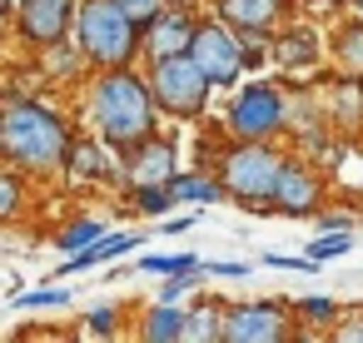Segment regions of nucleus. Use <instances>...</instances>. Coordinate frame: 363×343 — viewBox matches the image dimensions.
<instances>
[{
	"label": "nucleus",
	"mask_w": 363,
	"mask_h": 343,
	"mask_svg": "<svg viewBox=\"0 0 363 343\" xmlns=\"http://www.w3.org/2000/svg\"><path fill=\"white\" fill-rule=\"evenodd\" d=\"M323 60V35L303 21H289L274 30V65L284 75H308L313 65Z\"/></svg>",
	"instance_id": "15"
},
{
	"label": "nucleus",
	"mask_w": 363,
	"mask_h": 343,
	"mask_svg": "<svg viewBox=\"0 0 363 343\" xmlns=\"http://www.w3.org/2000/svg\"><path fill=\"white\" fill-rule=\"evenodd\" d=\"M328 55H333V65H338V70L363 75V16L343 21V26L328 35Z\"/></svg>",
	"instance_id": "21"
},
{
	"label": "nucleus",
	"mask_w": 363,
	"mask_h": 343,
	"mask_svg": "<svg viewBox=\"0 0 363 343\" xmlns=\"http://www.w3.org/2000/svg\"><path fill=\"white\" fill-rule=\"evenodd\" d=\"M269 204H274V214H284V219H318V209H323V174L313 169L308 154L289 150V164H284V174H279Z\"/></svg>",
	"instance_id": "10"
},
{
	"label": "nucleus",
	"mask_w": 363,
	"mask_h": 343,
	"mask_svg": "<svg viewBox=\"0 0 363 343\" xmlns=\"http://www.w3.org/2000/svg\"><path fill=\"white\" fill-rule=\"evenodd\" d=\"M294 313H298V323H308V328H318V333H328V328L343 318L338 298H328V293H303V298H294Z\"/></svg>",
	"instance_id": "24"
},
{
	"label": "nucleus",
	"mask_w": 363,
	"mask_h": 343,
	"mask_svg": "<svg viewBox=\"0 0 363 343\" xmlns=\"http://www.w3.org/2000/svg\"><path fill=\"white\" fill-rule=\"evenodd\" d=\"M179 169H184V164H179V150H174L169 135H150L145 145H135V150L120 154L125 189H135V184H174Z\"/></svg>",
	"instance_id": "11"
},
{
	"label": "nucleus",
	"mask_w": 363,
	"mask_h": 343,
	"mask_svg": "<svg viewBox=\"0 0 363 343\" xmlns=\"http://www.w3.org/2000/svg\"><path fill=\"white\" fill-rule=\"evenodd\" d=\"M224 135L229 140H279L294 135V90L274 80H244L229 90L224 105Z\"/></svg>",
	"instance_id": "5"
},
{
	"label": "nucleus",
	"mask_w": 363,
	"mask_h": 343,
	"mask_svg": "<svg viewBox=\"0 0 363 343\" xmlns=\"http://www.w3.org/2000/svg\"><path fill=\"white\" fill-rule=\"evenodd\" d=\"M174 194H179V204H189V209H204V204H224V199H229V189H224V179H219L214 164L179 169V174H174Z\"/></svg>",
	"instance_id": "18"
},
{
	"label": "nucleus",
	"mask_w": 363,
	"mask_h": 343,
	"mask_svg": "<svg viewBox=\"0 0 363 343\" xmlns=\"http://www.w3.org/2000/svg\"><path fill=\"white\" fill-rule=\"evenodd\" d=\"M229 189V199L249 214H274V184L289 164V150H279V140H229L214 159H209Z\"/></svg>",
	"instance_id": "3"
},
{
	"label": "nucleus",
	"mask_w": 363,
	"mask_h": 343,
	"mask_svg": "<svg viewBox=\"0 0 363 343\" xmlns=\"http://www.w3.org/2000/svg\"><path fill=\"white\" fill-rule=\"evenodd\" d=\"M323 115H328V125L348 140V135H358L363 130V75H338L328 90H323Z\"/></svg>",
	"instance_id": "16"
},
{
	"label": "nucleus",
	"mask_w": 363,
	"mask_h": 343,
	"mask_svg": "<svg viewBox=\"0 0 363 343\" xmlns=\"http://www.w3.org/2000/svg\"><path fill=\"white\" fill-rule=\"evenodd\" d=\"M204 274H214V279H249V264L224 259V264H204Z\"/></svg>",
	"instance_id": "35"
},
{
	"label": "nucleus",
	"mask_w": 363,
	"mask_h": 343,
	"mask_svg": "<svg viewBox=\"0 0 363 343\" xmlns=\"http://www.w3.org/2000/svg\"><path fill=\"white\" fill-rule=\"evenodd\" d=\"M209 11L219 16V21H229L234 30H279V26H289L294 21V0H209Z\"/></svg>",
	"instance_id": "14"
},
{
	"label": "nucleus",
	"mask_w": 363,
	"mask_h": 343,
	"mask_svg": "<svg viewBox=\"0 0 363 343\" xmlns=\"http://www.w3.org/2000/svg\"><path fill=\"white\" fill-rule=\"evenodd\" d=\"M11 308H70V288H60V279H45V288L11 293Z\"/></svg>",
	"instance_id": "28"
},
{
	"label": "nucleus",
	"mask_w": 363,
	"mask_h": 343,
	"mask_svg": "<svg viewBox=\"0 0 363 343\" xmlns=\"http://www.w3.org/2000/svg\"><path fill=\"white\" fill-rule=\"evenodd\" d=\"M174 204H179V194H174V184H135L130 189V209L140 214V219H164V214H174Z\"/></svg>",
	"instance_id": "22"
},
{
	"label": "nucleus",
	"mask_w": 363,
	"mask_h": 343,
	"mask_svg": "<svg viewBox=\"0 0 363 343\" xmlns=\"http://www.w3.org/2000/svg\"><path fill=\"white\" fill-rule=\"evenodd\" d=\"M145 244V234H135V229H110L100 244H95V254H100V264H110V259H125V254H135Z\"/></svg>",
	"instance_id": "29"
},
{
	"label": "nucleus",
	"mask_w": 363,
	"mask_h": 343,
	"mask_svg": "<svg viewBox=\"0 0 363 343\" xmlns=\"http://www.w3.org/2000/svg\"><path fill=\"white\" fill-rule=\"evenodd\" d=\"M40 60V75L50 80V85H75L85 70H95L90 65V55H85V45L70 35V40H60V45H50V50H40L35 55Z\"/></svg>",
	"instance_id": "17"
},
{
	"label": "nucleus",
	"mask_w": 363,
	"mask_h": 343,
	"mask_svg": "<svg viewBox=\"0 0 363 343\" xmlns=\"http://www.w3.org/2000/svg\"><path fill=\"white\" fill-rule=\"evenodd\" d=\"M135 269H140V274L169 279V274H194V269H204V259H199V254H140Z\"/></svg>",
	"instance_id": "27"
},
{
	"label": "nucleus",
	"mask_w": 363,
	"mask_h": 343,
	"mask_svg": "<svg viewBox=\"0 0 363 343\" xmlns=\"http://www.w3.org/2000/svg\"><path fill=\"white\" fill-rule=\"evenodd\" d=\"M358 189H363V145H358Z\"/></svg>",
	"instance_id": "38"
},
{
	"label": "nucleus",
	"mask_w": 363,
	"mask_h": 343,
	"mask_svg": "<svg viewBox=\"0 0 363 343\" xmlns=\"http://www.w3.org/2000/svg\"><path fill=\"white\" fill-rule=\"evenodd\" d=\"M65 179L70 184H125L120 174V150H110L100 135H75V150L65 159Z\"/></svg>",
	"instance_id": "13"
},
{
	"label": "nucleus",
	"mask_w": 363,
	"mask_h": 343,
	"mask_svg": "<svg viewBox=\"0 0 363 343\" xmlns=\"http://www.w3.org/2000/svg\"><path fill=\"white\" fill-rule=\"evenodd\" d=\"M189 55L204 65V75H209L219 90H234V85H244V80H249L244 35H239L229 21H219L214 11H209V16H199V30H194V45H189Z\"/></svg>",
	"instance_id": "7"
},
{
	"label": "nucleus",
	"mask_w": 363,
	"mask_h": 343,
	"mask_svg": "<svg viewBox=\"0 0 363 343\" xmlns=\"http://www.w3.org/2000/svg\"><path fill=\"white\" fill-rule=\"evenodd\" d=\"M120 6H125V11H130V16H135L140 26H150V21H155V16H160V11L169 6V0H120Z\"/></svg>",
	"instance_id": "33"
},
{
	"label": "nucleus",
	"mask_w": 363,
	"mask_h": 343,
	"mask_svg": "<svg viewBox=\"0 0 363 343\" xmlns=\"http://www.w3.org/2000/svg\"><path fill=\"white\" fill-rule=\"evenodd\" d=\"M353 244H358V229H318L303 254H308L313 264H328V259H343Z\"/></svg>",
	"instance_id": "26"
},
{
	"label": "nucleus",
	"mask_w": 363,
	"mask_h": 343,
	"mask_svg": "<svg viewBox=\"0 0 363 343\" xmlns=\"http://www.w3.org/2000/svg\"><path fill=\"white\" fill-rule=\"evenodd\" d=\"M194 219H199V214H164V219H160V234H184Z\"/></svg>",
	"instance_id": "36"
},
{
	"label": "nucleus",
	"mask_w": 363,
	"mask_h": 343,
	"mask_svg": "<svg viewBox=\"0 0 363 343\" xmlns=\"http://www.w3.org/2000/svg\"><path fill=\"white\" fill-rule=\"evenodd\" d=\"M75 21H80V0H21L11 11V30L26 50H50L60 40L75 35Z\"/></svg>",
	"instance_id": "8"
},
{
	"label": "nucleus",
	"mask_w": 363,
	"mask_h": 343,
	"mask_svg": "<svg viewBox=\"0 0 363 343\" xmlns=\"http://www.w3.org/2000/svg\"><path fill=\"white\" fill-rule=\"evenodd\" d=\"M75 150V125L60 105H50L45 95H6L0 110V154L6 164L26 169L30 179H55L65 174V159Z\"/></svg>",
	"instance_id": "1"
},
{
	"label": "nucleus",
	"mask_w": 363,
	"mask_h": 343,
	"mask_svg": "<svg viewBox=\"0 0 363 343\" xmlns=\"http://www.w3.org/2000/svg\"><path fill=\"white\" fill-rule=\"evenodd\" d=\"M169 6H189V11H204L209 0H169Z\"/></svg>",
	"instance_id": "37"
},
{
	"label": "nucleus",
	"mask_w": 363,
	"mask_h": 343,
	"mask_svg": "<svg viewBox=\"0 0 363 343\" xmlns=\"http://www.w3.org/2000/svg\"><path fill=\"white\" fill-rule=\"evenodd\" d=\"M184 328H189V308L179 303H150L140 313V338L145 343H184Z\"/></svg>",
	"instance_id": "19"
},
{
	"label": "nucleus",
	"mask_w": 363,
	"mask_h": 343,
	"mask_svg": "<svg viewBox=\"0 0 363 343\" xmlns=\"http://www.w3.org/2000/svg\"><path fill=\"white\" fill-rule=\"evenodd\" d=\"M328 338H338V343H363V308H348V313L328 328Z\"/></svg>",
	"instance_id": "31"
},
{
	"label": "nucleus",
	"mask_w": 363,
	"mask_h": 343,
	"mask_svg": "<svg viewBox=\"0 0 363 343\" xmlns=\"http://www.w3.org/2000/svg\"><path fill=\"white\" fill-rule=\"evenodd\" d=\"M294 323H298L294 303H284V298H244V303H229L224 343H289Z\"/></svg>",
	"instance_id": "9"
},
{
	"label": "nucleus",
	"mask_w": 363,
	"mask_h": 343,
	"mask_svg": "<svg viewBox=\"0 0 363 343\" xmlns=\"http://www.w3.org/2000/svg\"><path fill=\"white\" fill-rule=\"evenodd\" d=\"M318 229H358V214H343V209H318Z\"/></svg>",
	"instance_id": "34"
},
{
	"label": "nucleus",
	"mask_w": 363,
	"mask_h": 343,
	"mask_svg": "<svg viewBox=\"0 0 363 343\" xmlns=\"http://www.w3.org/2000/svg\"><path fill=\"white\" fill-rule=\"evenodd\" d=\"M85 125L120 154L145 145L150 135H160V105L150 90V70L145 65L95 70L85 85Z\"/></svg>",
	"instance_id": "2"
},
{
	"label": "nucleus",
	"mask_w": 363,
	"mask_h": 343,
	"mask_svg": "<svg viewBox=\"0 0 363 343\" xmlns=\"http://www.w3.org/2000/svg\"><path fill=\"white\" fill-rule=\"evenodd\" d=\"M194 30H199V11H189V6H164V11L145 26V60L189 55Z\"/></svg>",
	"instance_id": "12"
},
{
	"label": "nucleus",
	"mask_w": 363,
	"mask_h": 343,
	"mask_svg": "<svg viewBox=\"0 0 363 343\" xmlns=\"http://www.w3.org/2000/svg\"><path fill=\"white\" fill-rule=\"evenodd\" d=\"M224 323H229V303L214 293H199V303L189 308L184 343H224Z\"/></svg>",
	"instance_id": "20"
},
{
	"label": "nucleus",
	"mask_w": 363,
	"mask_h": 343,
	"mask_svg": "<svg viewBox=\"0 0 363 343\" xmlns=\"http://www.w3.org/2000/svg\"><path fill=\"white\" fill-rule=\"evenodd\" d=\"M85 328H90L95 338H115V333L125 328V313H120L115 303H100V308H90V313H85Z\"/></svg>",
	"instance_id": "30"
},
{
	"label": "nucleus",
	"mask_w": 363,
	"mask_h": 343,
	"mask_svg": "<svg viewBox=\"0 0 363 343\" xmlns=\"http://www.w3.org/2000/svg\"><path fill=\"white\" fill-rule=\"evenodd\" d=\"M26 184H30L26 169H16V164L0 169V219H6V224L26 219Z\"/></svg>",
	"instance_id": "23"
},
{
	"label": "nucleus",
	"mask_w": 363,
	"mask_h": 343,
	"mask_svg": "<svg viewBox=\"0 0 363 343\" xmlns=\"http://www.w3.org/2000/svg\"><path fill=\"white\" fill-rule=\"evenodd\" d=\"M264 264H269V269H289V274H308V269H318L308 254H303V259H289V254H279V249H269Z\"/></svg>",
	"instance_id": "32"
},
{
	"label": "nucleus",
	"mask_w": 363,
	"mask_h": 343,
	"mask_svg": "<svg viewBox=\"0 0 363 343\" xmlns=\"http://www.w3.org/2000/svg\"><path fill=\"white\" fill-rule=\"evenodd\" d=\"M75 40L85 45L95 70L115 65H140L145 60V26L120 6V0H80Z\"/></svg>",
	"instance_id": "4"
},
{
	"label": "nucleus",
	"mask_w": 363,
	"mask_h": 343,
	"mask_svg": "<svg viewBox=\"0 0 363 343\" xmlns=\"http://www.w3.org/2000/svg\"><path fill=\"white\" fill-rule=\"evenodd\" d=\"M105 234H110L105 219H75V224H65V229L55 234V249H60V254H80V249H95Z\"/></svg>",
	"instance_id": "25"
},
{
	"label": "nucleus",
	"mask_w": 363,
	"mask_h": 343,
	"mask_svg": "<svg viewBox=\"0 0 363 343\" xmlns=\"http://www.w3.org/2000/svg\"><path fill=\"white\" fill-rule=\"evenodd\" d=\"M353 16H363V0H353Z\"/></svg>",
	"instance_id": "39"
},
{
	"label": "nucleus",
	"mask_w": 363,
	"mask_h": 343,
	"mask_svg": "<svg viewBox=\"0 0 363 343\" xmlns=\"http://www.w3.org/2000/svg\"><path fill=\"white\" fill-rule=\"evenodd\" d=\"M150 70V90H155V105L160 115L169 120H204L209 115V100H214V80L204 75V65L194 55H169V60H145Z\"/></svg>",
	"instance_id": "6"
}]
</instances>
